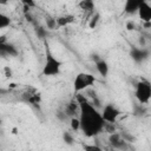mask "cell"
Instances as JSON below:
<instances>
[{
  "label": "cell",
  "instance_id": "cell-1",
  "mask_svg": "<svg viewBox=\"0 0 151 151\" xmlns=\"http://www.w3.org/2000/svg\"><path fill=\"white\" fill-rule=\"evenodd\" d=\"M76 99L79 104L78 119L80 123V131L88 138L97 137L104 131L106 124L101 117V113L83 94H77Z\"/></svg>",
  "mask_w": 151,
  "mask_h": 151
},
{
  "label": "cell",
  "instance_id": "cell-2",
  "mask_svg": "<svg viewBox=\"0 0 151 151\" xmlns=\"http://www.w3.org/2000/svg\"><path fill=\"white\" fill-rule=\"evenodd\" d=\"M63 61H60L58 58L54 57V54L51 52L48 46L46 45L45 48V61L42 65L41 73L45 77H55L60 74L61 68H63Z\"/></svg>",
  "mask_w": 151,
  "mask_h": 151
},
{
  "label": "cell",
  "instance_id": "cell-3",
  "mask_svg": "<svg viewBox=\"0 0 151 151\" xmlns=\"http://www.w3.org/2000/svg\"><path fill=\"white\" fill-rule=\"evenodd\" d=\"M97 81L96 77L92 73H87V72H80L74 77L73 80V90L76 93L83 92L85 90H88L90 87H92L94 85V83Z\"/></svg>",
  "mask_w": 151,
  "mask_h": 151
},
{
  "label": "cell",
  "instance_id": "cell-4",
  "mask_svg": "<svg viewBox=\"0 0 151 151\" xmlns=\"http://www.w3.org/2000/svg\"><path fill=\"white\" fill-rule=\"evenodd\" d=\"M134 97L138 100L140 105L149 104L150 98H151V84L146 79H140L136 84L134 88Z\"/></svg>",
  "mask_w": 151,
  "mask_h": 151
},
{
  "label": "cell",
  "instance_id": "cell-5",
  "mask_svg": "<svg viewBox=\"0 0 151 151\" xmlns=\"http://www.w3.org/2000/svg\"><path fill=\"white\" fill-rule=\"evenodd\" d=\"M100 113H101V117H103V119H104L105 123H107V124H114L118 120L119 116L122 114V111L114 104L107 103L106 105H104V107H103V110H101Z\"/></svg>",
  "mask_w": 151,
  "mask_h": 151
},
{
  "label": "cell",
  "instance_id": "cell-6",
  "mask_svg": "<svg viewBox=\"0 0 151 151\" xmlns=\"http://www.w3.org/2000/svg\"><path fill=\"white\" fill-rule=\"evenodd\" d=\"M130 57L132 60L137 64L144 63L150 57V51L147 47H140V46H132L130 50Z\"/></svg>",
  "mask_w": 151,
  "mask_h": 151
},
{
  "label": "cell",
  "instance_id": "cell-7",
  "mask_svg": "<svg viewBox=\"0 0 151 151\" xmlns=\"http://www.w3.org/2000/svg\"><path fill=\"white\" fill-rule=\"evenodd\" d=\"M22 98H24V101L31 104V105H39L41 103V94L38 90H35L34 87H28L24 91V94H22Z\"/></svg>",
  "mask_w": 151,
  "mask_h": 151
},
{
  "label": "cell",
  "instance_id": "cell-8",
  "mask_svg": "<svg viewBox=\"0 0 151 151\" xmlns=\"http://www.w3.org/2000/svg\"><path fill=\"white\" fill-rule=\"evenodd\" d=\"M109 143L110 145L116 150H126L127 149V142L124 139L122 133L112 132L109 136Z\"/></svg>",
  "mask_w": 151,
  "mask_h": 151
},
{
  "label": "cell",
  "instance_id": "cell-9",
  "mask_svg": "<svg viewBox=\"0 0 151 151\" xmlns=\"http://www.w3.org/2000/svg\"><path fill=\"white\" fill-rule=\"evenodd\" d=\"M140 20L144 22V24H150L151 22V6L147 1L145 0H142L139 7H138V11H137Z\"/></svg>",
  "mask_w": 151,
  "mask_h": 151
},
{
  "label": "cell",
  "instance_id": "cell-10",
  "mask_svg": "<svg viewBox=\"0 0 151 151\" xmlns=\"http://www.w3.org/2000/svg\"><path fill=\"white\" fill-rule=\"evenodd\" d=\"M15 55H18V50L13 44L8 42L7 40L0 42V57L8 58V57H15Z\"/></svg>",
  "mask_w": 151,
  "mask_h": 151
},
{
  "label": "cell",
  "instance_id": "cell-11",
  "mask_svg": "<svg viewBox=\"0 0 151 151\" xmlns=\"http://www.w3.org/2000/svg\"><path fill=\"white\" fill-rule=\"evenodd\" d=\"M94 65H96V70L97 72L101 76V77H107L109 72H110V66L107 64V61L103 58H96L94 59Z\"/></svg>",
  "mask_w": 151,
  "mask_h": 151
},
{
  "label": "cell",
  "instance_id": "cell-12",
  "mask_svg": "<svg viewBox=\"0 0 151 151\" xmlns=\"http://www.w3.org/2000/svg\"><path fill=\"white\" fill-rule=\"evenodd\" d=\"M64 112L66 113L67 117H71V118L78 117V114H79V104H78V101H77L76 98L72 99L71 101H68L66 104V107H65V111Z\"/></svg>",
  "mask_w": 151,
  "mask_h": 151
},
{
  "label": "cell",
  "instance_id": "cell-13",
  "mask_svg": "<svg viewBox=\"0 0 151 151\" xmlns=\"http://www.w3.org/2000/svg\"><path fill=\"white\" fill-rule=\"evenodd\" d=\"M76 20V17L73 14H63L55 18V24H57V28H61V27H66L68 25H71L73 21Z\"/></svg>",
  "mask_w": 151,
  "mask_h": 151
},
{
  "label": "cell",
  "instance_id": "cell-14",
  "mask_svg": "<svg viewBox=\"0 0 151 151\" xmlns=\"http://www.w3.org/2000/svg\"><path fill=\"white\" fill-rule=\"evenodd\" d=\"M140 2H142V0H138V1L137 0H127L125 2V6H124V12L126 14H130V15L136 14Z\"/></svg>",
  "mask_w": 151,
  "mask_h": 151
},
{
  "label": "cell",
  "instance_id": "cell-15",
  "mask_svg": "<svg viewBox=\"0 0 151 151\" xmlns=\"http://www.w3.org/2000/svg\"><path fill=\"white\" fill-rule=\"evenodd\" d=\"M11 24H12V19L0 9V29H5L9 27Z\"/></svg>",
  "mask_w": 151,
  "mask_h": 151
},
{
  "label": "cell",
  "instance_id": "cell-16",
  "mask_svg": "<svg viewBox=\"0 0 151 151\" xmlns=\"http://www.w3.org/2000/svg\"><path fill=\"white\" fill-rule=\"evenodd\" d=\"M79 7L84 11H91L93 12L94 11V2L91 1V0H83L79 2Z\"/></svg>",
  "mask_w": 151,
  "mask_h": 151
},
{
  "label": "cell",
  "instance_id": "cell-17",
  "mask_svg": "<svg viewBox=\"0 0 151 151\" xmlns=\"http://www.w3.org/2000/svg\"><path fill=\"white\" fill-rule=\"evenodd\" d=\"M99 20H100V14H99V13H97V12H94V13H93V15H92V17H91V19H90L88 27H90V28H94V27L98 25Z\"/></svg>",
  "mask_w": 151,
  "mask_h": 151
},
{
  "label": "cell",
  "instance_id": "cell-18",
  "mask_svg": "<svg viewBox=\"0 0 151 151\" xmlns=\"http://www.w3.org/2000/svg\"><path fill=\"white\" fill-rule=\"evenodd\" d=\"M70 125H71V129L73 131H79L80 130V123H79V119L78 117H73L70 119Z\"/></svg>",
  "mask_w": 151,
  "mask_h": 151
},
{
  "label": "cell",
  "instance_id": "cell-19",
  "mask_svg": "<svg viewBox=\"0 0 151 151\" xmlns=\"http://www.w3.org/2000/svg\"><path fill=\"white\" fill-rule=\"evenodd\" d=\"M83 149L84 151H103V149L97 144H84Z\"/></svg>",
  "mask_w": 151,
  "mask_h": 151
},
{
  "label": "cell",
  "instance_id": "cell-20",
  "mask_svg": "<svg viewBox=\"0 0 151 151\" xmlns=\"http://www.w3.org/2000/svg\"><path fill=\"white\" fill-rule=\"evenodd\" d=\"M47 28L46 27H42V26H38L37 28H35V33H37V35L40 38V39H44V38H46V35H47Z\"/></svg>",
  "mask_w": 151,
  "mask_h": 151
},
{
  "label": "cell",
  "instance_id": "cell-21",
  "mask_svg": "<svg viewBox=\"0 0 151 151\" xmlns=\"http://www.w3.org/2000/svg\"><path fill=\"white\" fill-rule=\"evenodd\" d=\"M46 28L47 29H55L57 28L55 18H51V17H47L46 18Z\"/></svg>",
  "mask_w": 151,
  "mask_h": 151
},
{
  "label": "cell",
  "instance_id": "cell-22",
  "mask_svg": "<svg viewBox=\"0 0 151 151\" xmlns=\"http://www.w3.org/2000/svg\"><path fill=\"white\" fill-rule=\"evenodd\" d=\"M63 139H64V142H65L66 144H68V145H72L73 142H74V139H73V137H72V134H71L70 132H64V133H63Z\"/></svg>",
  "mask_w": 151,
  "mask_h": 151
},
{
  "label": "cell",
  "instance_id": "cell-23",
  "mask_svg": "<svg viewBox=\"0 0 151 151\" xmlns=\"http://www.w3.org/2000/svg\"><path fill=\"white\" fill-rule=\"evenodd\" d=\"M134 27H136V25H134V22H133L132 20H129V21L126 22V28H127L129 31H133Z\"/></svg>",
  "mask_w": 151,
  "mask_h": 151
}]
</instances>
